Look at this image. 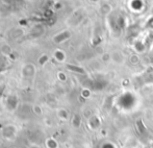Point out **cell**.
Segmentation results:
<instances>
[{
  "label": "cell",
  "instance_id": "1",
  "mask_svg": "<svg viewBox=\"0 0 153 148\" xmlns=\"http://www.w3.org/2000/svg\"><path fill=\"white\" fill-rule=\"evenodd\" d=\"M46 147L47 148H57L59 145H57L56 141H54L53 139H47L46 140Z\"/></svg>",
  "mask_w": 153,
  "mask_h": 148
}]
</instances>
